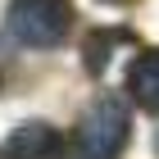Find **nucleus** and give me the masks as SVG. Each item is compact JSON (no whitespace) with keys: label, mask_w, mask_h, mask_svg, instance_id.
<instances>
[{"label":"nucleus","mask_w":159,"mask_h":159,"mask_svg":"<svg viewBox=\"0 0 159 159\" xmlns=\"http://www.w3.org/2000/svg\"><path fill=\"white\" fill-rule=\"evenodd\" d=\"M9 37L23 41L32 50H50L59 46L73 27V5L68 0H9Z\"/></svg>","instance_id":"obj_2"},{"label":"nucleus","mask_w":159,"mask_h":159,"mask_svg":"<svg viewBox=\"0 0 159 159\" xmlns=\"http://www.w3.org/2000/svg\"><path fill=\"white\" fill-rule=\"evenodd\" d=\"M132 136V109L123 96H100L77 123V159H118Z\"/></svg>","instance_id":"obj_1"},{"label":"nucleus","mask_w":159,"mask_h":159,"mask_svg":"<svg viewBox=\"0 0 159 159\" xmlns=\"http://www.w3.org/2000/svg\"><path fill=\"white\" fill-rule=\"evenodd\" d=\"M0 159H59V132L50 123H23L5 136Z\"/></svg>","instance_id":"obj_3"},{"label":"nucleus","mask_w":159,"mask_h":159,"mask_svg":"<svg viewBox=\"0 0 159 159\" xmlns=\"http://www.w3.org/2000/svg\"><path fill=\"white\" fill-rule=\"evenodd\" d=\"M127 96H132V105L159 114V50H146V55L132 59V68H127Z\"/></svg>","instance_id":"obj_4"},{"label":"nucleus","mask_w":159,"mask_h":159,"mask_svg":"<svg viewBox=\"0 0 159 159\" xmlns=\"http://www.w3.org/2000/svg\"><path fill=\"white\" fill-rule=\"evenodd\" d=\"M127 32H96V37L86 41V73H105L109 68V50L123 46Z\"/></svg>","instance_id":"obj_5"}]
</instances>
